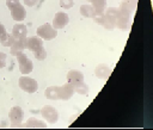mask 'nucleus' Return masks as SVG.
I'll return each mask as SVG.
<instances>
[{
    "mask_svg": "<svg viewBox=\"0 0 153 130\" xmlns=\"http://www.w3.org/2000/svg\"><path fill=\"white\" fill-rule=\"evenodd\" d=\"M130 14H131L130 11L120 6L118 12H117V17H116V26L121 30H127L129 26V21H130Z\"/></svg>",
    "mask_w": 153,
    "mask_h": 130,
    "instance_id": "f257e3e1",
    "label": "nucleus"
},
{
    "mask_svg": "<svg viewBox=\"0 0 153 130\" xmlns=\"http://www.w3.org/2000/svg\"><path fill=\"white\" fill-rule=\"evenodd\" d=\"M37 36L41 37L42 39L50 41V39H54L57 36V31L51 24L47 23V24H42L41 26L37 27Z\"/></svg>",
    "mask_w": 153,
    "mask_h": 130,
    "instance_id": "f03ea898",
    "label": "nucleus"
},
{
    "mask_svg": "<svg viewBox=\"0 0 153 130\" xmlns=\"http://www.w3.org/2000/svg\"><path fill=\"white\" fill-rule=\"evenodd\" d=\"M18 85L20 87V89H23L26 93H35L38 89V83L35 79L29 78V76H22L18 80Z\"/></svg>",
    "mask_w": 153,
    "mask_h": 130,
    "instance_id": "7ed1b4c3",
    "label": "nucleus"
},
{
    "mask_svg": "<svg viewBox=\"0 0 153 130\" xmlns=\"http://www.w3.org/2000/svg\"><path fill=\"white\" fill-rule=\"evenodd\" d=\"M117 12H118V7H109L105 11V18H104V23H103V27H105L106 30H112L116 26V17H117Z\"/></svg>",
    "mask_w": 153,
    "mask_h": 130,
    "instance_id": "20e7f679",
    "label": "nucleus"
},
{
    "mask_svg": "<svg viewBox=\"0 0 153 130\" xmlns=\"http://www.w3.org/2000/svg\"><path fill=\"white\" fill-rule=\"evenodd\" d=\"M17 57V62H18V66H19V70L22 74L26 75V74H30L33 69V63L32 61L24 54V52H20L19 55L16 56Z\"/></svg>",
    "mask_w": 153,
    "mask_h": 130,
    "instance_id": "39448f33",
    "label": "nucleus"
},
{
    "mask_svg": "<svg viewBox=\"0 0 153 130\" xmlns=\"http://www.w3.org/2000/svg\"><path fill=\"white\" fill-rule=\"evenodd\" d=\"M41 116L50 124H54L59 120V112L55 107L50 106V105H45L41 109Z\"/></svg>",
    "mask_w": 153,
    "mask_h": 130,
    "instance_id": "423d86ee",
    "label": "nucleus"
},
{
    "mask_svg": "<svg viewBox=\"0 0 153 130\" xmlns=\"http://www.w3.org/2000/svg\"><path fill=\"white\" fill-rule=\"evenodd\" d=\"M8 117H10V122L13 126H19V125H22V122L24 118V111L20 106H13L10 110Z\"/></svg>",
    "mask_w": 153,
    "mask_h": 130,
    "instance_id": "0eeeda50",
    "label": "nucleus"
},
{
    "mask_svg": "<svg viewBox=\"0 0 153 130\" xmlns=\"http://www.w3.org/2000/svg\"><path fill=\"white\" fill-rule=\"evenodd\" d=\"M69 21V17L67 13L65 12H57L55 13L54 16V19H53V26L56 29V30H60V29H63Z\"/></svg>",
    "mask_w": 153,
    "mask_h": 130,
    "instance_id": "6e6552de",
    "label": "nucleus"
},
{
    "mask_svg": "<svg viewBox=\"0 0 153 130\" xmlns=\"http://www.w3.org/2000/svg\"><path fill=\"white\" fill-rule=\"evenodd\" d=\"M10 11H11V17L13 18V20H16L18 23H20L22 20H24L25 17H26V11H25L24 6L20 2L18 5L13 6L12 8H10Z\"/></svg>",
    "mask_w": 153,
    "mask_h": 130,
    "instance_id": "1a4fd4ad",
    "label": "nucleus"
},
{
    "mask_svg": "<svg viewBox=\"0 0 153 130\" xmlns=\"http://www.w3.org/2000/svg\"><path fill=\"white\" fill-rule=\"evenodd\" d=\"M74 86L71 82H67L59 87V94L61 100H69L74 94Z\"/></svg>",
    "mask_w": 153,
    "mask_h": 130,
    "instance_id": "9d476101",
    "label": "nucleus"
},
{
    "mask_svg": "<svg viewBox=\"0 0 153 130\" xmlns=\"http://www.w3.org/2000/svg\"><path fill=\"white\" fill-rule=\"evenodd\" d=\"M41 47H43V39L38 36H32L29 38H25V48L29 49L30 51H36L37 49H39Z\"/></svg>",
    "mask_w": 153,
    "mask_h": 130,
    "instance_id": "9b49d317",
    "label": "nucleus"
},
{
    "mask_svg": "<svg viewBox=\"0 0 153 130\" xmlns=\"http://www.w3.org/2000/svg\"><path fill=\"white\" fill-rule=\"evenodd\" d=\"M80 13H81V16H84L86 18H94L97 14H100V13H104V12H99L92 5L85 4V5L80 6Z\"/></svg>",
    "mask_w": 153,
    "mask_h": 130,
    "instance_id": "f8f14e48",
    "label": "nucleus"
},
{
    "mask_svg": "<svg viewBox=\"0 0 153 130\" xmlns=\"http://www.w3.org/2000/svg\"><path fill=\"white\" fill-rule=\"evenodd\" d=\"M94 74H96L97 78L103 79V80H106V79L110 76V74H111V69L109 68V66H106V64H104V63H100V64H98V66L96 67Z\"/></svg>",
    "mask_w": 153,
    "mask_h": 130,
    "instance_id": "ddd939ff",
    "label": "nucleus"
},
{
    "mask_svg": "<svg viewBox=\"0 0 153 130\" xmlns=\"http://www.w3.org/2000/svg\"><path fill=\"white\" fill-rule=\"evenodd\" d=\"M12 35L16 37V39H22V38H26L27 35V29L24 24L22 23H17L13 29H12Z\"/></svg>",
    "mask_w": 153,
    "mask_h": 130,
    "instance_id": "4468645a",
    "label": "nucleus"
},
{
    "mask_svg": "<svg viewBox=\"0 0 153 130\" xmlns=\"http://www.w3.org/2000/svg\"><path fill=\"white\" fill-rule=\"evenodd\" d=\"M11 48V55L13 56H17L19 55L20 52H23L25 48V38H22V39H16V42L10 47Z\"/></svg>",
    "mask_w": 153,
    "mask_h": 130,
    "instance_id": "2eb2a0df",
    "label": "nucleus"
},
{
    "mask_svg": "<svg viewBox=\"0 0 153 130\" xmlns=\"http://www.w3.org/2000/svg\"><path fill=\"white\" fill-rule=\"evenodd\" d=\"M67 80L68 82H71L72 85L76 83V82H80V81H84V75L80 70H76V69H72L67 73Z\"/></svg>",
    "mask_w": 153,
    "mask_h": 130,
    "instance_id": "dca6fc26",
    "label": "nucleus"
},
{
    "mask_svg": "<svg viewBox=\"0 0 153 130\" xmlns=\"http://www.w3.org/2000/svg\"><path fill=\"white\" fill-rule=\"evenodd\" d=\"M24 128H35V129H43V128H47V124L42 120H38L36 118H29L24 124H23Z\"/></svg>",
    "mask_w": 153,
    "mask_h": 130,
    "instance_id": "f3484780",
    "label": "nucleus"
},
{
    "mask_svg": "<svg viewBox=\"0 0 153 130\" xmlns=\"http://www.w3.org/2000/svg\"><path fill=\"white\" fill-rule=\"evenodd\" d=\"M44 95L47 99L50 100H57L60 99V94H59V86H50L44 91Z\"/></svg>",
    "mask_w": 153,
    "mask_h": 130,
    "instance_id": "a211bd4d",
    "label": "nucleus"
},
{
    "mask_svg": "<svg viewBox=\"0 0 153 130\" xmlns=\"http://www.w3.org/2000/svg\"><path fill=\"white\" fill-rule=\"evenodd\" d=\"M14 42H16V37H14L12 33H8V32H6V33L0 38V43H1L4 47H11Z\"/></svg>",
    "mask_w": 153,
    "mask_h": 130,
    "instance_id": "6ab92c4d",
    "label": "nucleus"
},
{
    "mask_svg": "<svg viewBox=\"0 0 153 130\" xmlns=\"http://www.w3.org/2000/svg\"><path fill=\"white\" fill-rule=\"evenodd\" d=\"M74 86V91L76 92V93H79V94H87L88 93V85L87 83H85L84 81H80V82H76V83H74L73 85Z\"/></svg>",
    "mask_w": 153,
    "mask_h": 130,
    "instance_id": "aec40b11",
    "label": "nucleus"
},
{
    "mask_svg": "<svg viewBox=\"0 0 153 130\" xmlns=\"http://www.w3.org/2000/svg\"><path fill=\"white\" fill-rule=\"evenodd\" d=\"M90 1L91 5L99 12H104L105 11V5H106V0H86Z\"/></svg>",
    "mask_w": 153,
    "mask_h": 130,
    "instance_id": "412c9836",
    "label": "nucleus"
},
{
    "mask_svg": "<svg viewBox=\"0 0 153 130\" xmlns=\"http://www.w3.org/2000/svg\"><path fill=\"white\" fill-rule=\"evenodd\" d=\"M136 4H137V0H122L120 6L127 8L130 12H134L135 8H136Z\"/></svg>",
    "mask_w": 153,
    "mask_h": 130,
    "instance_id": "4be33fe9",
    "label": "nucleus"
},
{
    "mask_svg": "<svg viewBox=\"0 0 153 130\" xmlns=\"http://www.w3.org/2000/svg\"><path fill=\"white\" fill-rule=\"evenodd\" d=\"M33 55L35 57L37 58V61H43L45 57H47V51L43 47H41L39 49H37L36 51H33Z\"/></svg>",
    "mask_w": 153,
    "mask_h": 130,
    "instance_id": "5701e85b",
    "label": "nucleus"
},
{
    "mask_svg": "<svg viewBox=\"0 0 153 130\" xmlns=\"http://www.w3.org/2000/svg\"><path fill=\"white\" fill-rule=\"evenodd\" d=\"M74 5V1L73 0H60V6L65 10H69L72 8Z\"/></svg>",
    "mask_w": 153,
    "mask_h": 130,
    "instance_id": "b1692460",
    "label": "nucleus"
},
{
    "mask_svg": "<svg viewBox=\"0 0 153 130\" xmlns=\"http://www.w3.org/2000/svg\"><path fill=\"white\" fill-rule=\"evenodd\" d=\"M6 58H7V55L4 52H0V68H4L6 66Z\"/></svg>",
    "mask_w": 153,
    "mask_h": 130,
    "instance_id": "393cba45",
    "label": "nucleus"
},
{
    "mask_svg": "<svg viewBox=\"0 0 153 130\" xmlns=\"http://www.w3.org/2000/svg\"><path fill=\"white\" fill-rule=\"evenodd\" d=\"M18 4H19V0H6V6L8 8H12L13 6H16Z\"/></svg>",
    "mask_w": 153,
    "mask_h": 130,
    "instance_id": "a878e982",
    "label": "nucleus"
},
{
    "mask_svg": "<svg viewBox=\"0 0 153 130\" xmlns=\"http://www.w3.org/2000/svg\"><path fill=\"white\" fill-rule=\"evenodd\" d=\"M23 1H24V5H26L29 7H32L38 2V0H23Z\"/></svg>",
    "mask_w": 153,
    "mask_h": 130,
    "instance_id": "bb28decb",
    "label": "nucleus"
},
{
    "mask_svg": "<svg viewBox=\"0 0 153 130\" xmlns=\"http://www.w3.org/2000/svg\"><path fill=\"white\" fill-rule=\"evenodd\" d=\"M7 31H6V29H5V26L2 25V24H0V38L6 33Z\"/></svg>",
    "mask_w": 153,
    "mask_h": 130,
    "instance_id": "cd10ccee",
    "label": "nucleus"
}]
</instances>
